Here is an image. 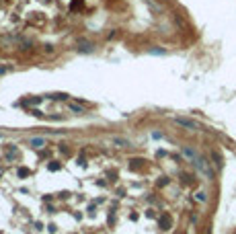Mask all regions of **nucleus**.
Here are the masks:
<instances>
[{
  "label": "nucleus",
  "instance_id": "f257e3e1",
  "mask_svg": "<svg viewBox=\"0 0 236 234\" xmlns=\"http://www.w3.org/2000/svg\"><path fill=\"white\" fill-rule=\"evenodd\" d=\"M37 2H41L43 6H49V4H54V2H58V0H0V19H8V21H21V19H25L29 8L33 6V4H37ZM64 2H68V0H64Z\"/></svg>",
  "mask_w": 236,
  "mask_h": 234
},
{
  "label": "nucleus",
  "instance_id": "f03ea898",
  "mask_svg": "<svg viewBox=\"0 0 236 234\" xmlns=\"http://www.w3.org/2000/svg\"><path fill=\"white\" fill-rule=\"evenodd\" d=\"M193 164H195V168H197L199 172H201L205 179H214V168H211V164H209V162H207L205 158L197 156V160L193 162Z\"/></svg>",
  "mask_w": 236,
  "mask_h": 234
},
{
  "label": "nucleus",
  "instance_id": "7ed1b4c3",
  "mask_svg": "<svg viewBox=\"0 0 236 234\" xmlns=\"http://www.w3.org/2000/svg\"><path fill=\"white\" fill-rule=\"evenodd\" d=\"M175 123L181 125V127H187V130H197V123L193 119H187V117H175Z\"/></svg>",
  "mask_w": 236,
  "mask_h": 234
},
{
  "label": "nucleus",
  "instance_id": "20e7f679",
  "mask_svg": "<svg viewBox=\"0 0 236 234\" xmlns=\"http://www.w3.org/2000/svg\"><path fill=\"white\" fill-rule=\"evenodd\" d=\"M111 144L119 146V148H128V146H131V142H129L128 138H121V136H113V138H111Z\"/></svg>",
  "mask_w": 236,
  "mask_h": 234
},
{
  "label": "nucleus",
  "instance_id": "39448f33",
  "mask_svg": "<svg viewBox=\"0 0 236 234\" xmlns=\"http://www.w3.org/2000/svg\"><path fill=\"white\" fill-rule=\"evenodd\" d=\"M183 156H185L187 160H191V162H195V160H197V152L193 150L191 146H185V148H183Z\"/></svg>",
  "mask_w": 236,
  "mask_h": 234
},
{
  "label": "nucleus",
  "instance_id": "423d86ee",
  "mask_svg": "<svg viewBox=\"0 0 236 234\" xmlns=\"http://www.w3.org/2000/svg\"><path fill=\"white\" fill-rule=\"evenodd\" d=\"M29 146L41 148V146H45V140H43V138H31V140H29Z\"/></svg>",
  "mask_w": 236,
  "mask_h": 234
},
{
  "label": "nucleus",
  "instance_id": "0eeeda50",
  "mask_svg": "<svg viewBox=\"0 0 236 234\" xmlns=\"http://www.w3.org/2000/svg\"><path fill=\"white\" fill-rule=\"evenodd\" d=\"M195 199L201 201V203H205V201H207V195H205L203 191H197V193H195Z\"/></svg>",
  "mask_w": 236,
  "mask_h": 234
},
{
  "label": "nucleus",
  "instance_id": "6e6552de",
  "mask_svg": "<svg viewBox=\"0 0 236 234\" xmlns=\"http://www.w3.org/2000/svg\"><path fill=\"white\" fill-rule=\"evenodd\" d=\"M70 111H74V113H82V107H78V105H70Z\"/></svg>",
  "mask_w": 236,
  "mask_h": 234
}]
</instances>
